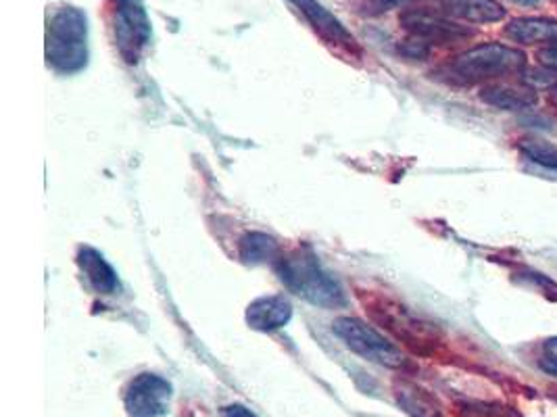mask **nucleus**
Segmentation results:
<instances>
[{
    "mask_svg": "<svg viewBox=\"0 0 557 417\" xmlns=\"http://www.w3.org/2000/svg\"><path fill=\"white\" fill-rule=\"evenodd\" d=\"M115 38L120 52L134 63L151 40V20L143 0H117L115 7Z\"/></svg>",
    "mask_w": 557,
    "mask_h": 417,
    "instance_id": "obj_5",
    "label": "nucleus"
},
{
    "mask_svg": "<svg viewBox=\"0 0 557 417\" xmlns=\"http://www.w3.org/2000/svg\"><path fill=\"white\" fill-rule=\"evenodd\" d=\"M397 401L411 417H441V407L429 392L411 382L397 387Z\"/></svg>",
    "mask_w": 557,
    "mask_h": 417,
    "instance_id": "obj_15",
    "label": "nucleus"
},
{
    "mask_svg": "<svg viewBox=\"0 0 557 417\" xmlns=\"http://www.w3.org/2000/svg\"><path fill=\"white\" fill-rule=\"evenodd\" d=\"M443 11L466 24H497L506 17V9L497 0H441Z\"/></svg>",
    "mask_w": 557,
    "mask_h": 417,
    "instance_id": "obj_12",
    "label": "nucleus"
},
{
    "mask_svg": "<svg viewBox=\"0 0 557 417\" xmlns=\"http://www.w3.org/2000/svg\"><path fill=\"white\" fill-rule=\"evenodd\" d=\"M77 265H79L84 278L99 294H113L117 290V276L99 251H95L90 247L79 249Z\"/></svg>",
    "mask_w": 557,
    "mask_h": 417,
    "instance_id": "obj_14",
    "label": "nucleus"
},
{
    "mask_svg": "<svg viewBox=\"0 0 557 417\" xmlns=\"http://www.w3.org/2000/svg\"><path fill=\"white\" fill-rule=\"evenodd\" d=\"M278 276L284 287L315 307L336 309L347 303L343 287L309 253L278 260Z\"/></svg>",
    "mask_w": 557,
    "mask_h": 417,
    "instance_id": "obj_1",
    "label": "nucleus"
},
{
    "mask_svg": "<svg viewBox=\"0 0 557 417\" xmlns=\"http://www.w3.org/2000/svg\"><path fill=\"white\" fill-rule=\"evenodd\" d=\"M539 63L552 72H557V45H549L539 51Z\"/></svg>",
    "mask_w": 557,
    "mask_h": 417,
    "instance_id": "obj_21",
    "label": "nucleus"
},
{
    "mask_svg": "<svg viewBox=\"0 0 557 417\" xmlns=\"http://www.w3.org/2000/svg\"><path fill=\"white\" fill-rule=\"evenodd\" d=\"M47 59L54 70L72 74L88 59V22L76 7H61L47 26Z\"/></svg>",
    "mask_w": 557,
    "mask_h": 417,
    "instance_id": "obj_2",
    "label": "nucleus"
},
{
    "mask_svg": "<svg viewBox=\"0 0 557 417\" xmlns=\"http://www.w3.org/2000/svg\"><path fill=\"white\" fill-rule=\"evenodd\" d=\"M224 417H257L251 409L243 407V405H230L224 409Z\"/></svg>",
    "mask_w": 557,
    "mask_h": 417,
    "instance_id": "obj_22",
    "label": "nucleus"
},
{
    "mask_svg": "<svg viewBox=\"0 0 557 417\" xmlns=\"http://www.w3.org/2000/svg\"><path fill=\"white\" fill-rule=\"evenodd\" d=\"M539 365L543 371H547L549 376L557 378V337L545 340L541 344V357H539Z\"/></svg>",
    "mask_w": 557,
    "mask_h": 417,
    "instance_id": "obj_18",
    "label": "nucleus"
},
{
    "mask_svg": "<svg viewBox=\"0 0 557 417\" xmlns=\"http://www.w3.org/2000/svg\"><path fill=\"white\" fill-rule=\"evenodd\" d=\"M516 4H524V7H531V4H539L541 0H513Z\"/></svg>",
    "mask_w": 557,
    "mask_h": 417,
    "instance_id": "obj_23",
    "label": "nucleus"
},
{
    "mask_svg": "<svg viewBox=\"0 0 557 417\" xmlns=\"http://www.w3.org/2000/svg\"><path fill=\"white\" fill-rule=\"evenodd\" d=\"M290 2L297 4V9L307 17V22L324 40H329L332 45H338V47H345V49H355L354 34L318 0H290Z\"/></svg>",
    "mask_w": 557,
    "mask_h": 417,
    "instance_id": "obj_8",
    "label": "nucleus"
},
{
    "mask_svg": "<svg viewBox=\"0 0 557 417\" xmlns=\"http://www.w3.org/2000/svg\"><path fill=\"white\" fill-rule=\"evenodd\" d=\"M504 34L511 42L524 47L557 45V22L547 17H520L509 22Z\"/></svg>",
    "mask_w": 557,
    "mask_h": 417,
    "instance_id": "obj_13",
    "label": "nucleus"
},
{
    "mask_svg": "<svg viewBox=\"0 0 557 417\" xmlns=\"http://www.w3.org/2000/svg\"><path fill=\"white\" fill-rule=\"evenodd\" d=\"M399 22L411 38H418L426 45H454L474 36V29L459 26L454 20L424 9H409L399 17Z\"/></svg>",
    "mask_w": 557,
    "mask_h": 417,
    "instance_id": "obj_6",
    "label": "nucleus"
},
{
    "mask_svg": "<svg viewBox=\"0 0 557 417\" xmlns=\"http://www.w3.org/2000/svg\"><path fill=\"white\" fill-rule=\"evenodd\" d=\"M549 101H552V103L556 104L557 106V86L554 88V90H552V94H549Z\"/></svg>",
    "mask_w": 557,
    "mask_h": 417,
    "instance_id": "obj_24",
    "label": "nucleus"
},
{
    "mask_svg": "<svg viewBox=\"0 0 557 417\" xmlns=\"http://www.w3.org/2000/svg\"><path fill=\"white\" fill-rule=\"evenodd\" d=\"M527 54L506 45H479L451 63V76L461 84H482L522 74Z\"/></svg>",
    "mask_w": 557,
    "mask_h": 417,
    "instance_id": "obj_3",
    "label": "nucleus"
},
{
    "mask_svg": "<svg viewBox=\"0 0 557 417\" xmlns=\"http://www.w3.org/2000/svg\"><path fill=\"white\" fill-rule=\"evenodd\" d=\"M481 99L499 111H524L539 103V94L532 86L511 81H495L484 86Z\"/></svg>",
    "mask_w": 557,
    "mask_h": 417,
    "instance_id": "obj_10",
    "label": "nucleus"
},
{
    "mask_svg": "<svg viewBox=\"0 0 557 417\" xmlns=\"http://www.w3.org/2000/svg\"><path fill=\"white\" fill-rule=\"evenodd\" d=\"M520 153L527 156L531 163L556 172L557 174V147L543 140V138H524L520 140Z\"/></svg>",
    "mask_w": 557,
    "mask_h": 417,
    "instance_id": "obj_17",
    "label": "nucleus"
},
{
    "mask_svg": "<svg viewBox=\"0 0 557 417\" xmlns=\"http://www.w3.org/2000/svg\"><path fill=\"white\" fill-rule=\"evenodd\" d=\"M382 324H386V328L395 332L397 339L406 340L407 344H413V346H424L436 340V332L431 324L418 319L404 307H393V309L386 307V315L382 313Z\"/></svg>",
    "mask_w": 557,
    "mask_h": 417,
    "instance_id": "obj_11",
    "label": "nucleus"
},
{
    "mask_svg": "<svg viewBox=\"0 0 557 417\" xmlns=\"http://www.w3.org/2000/svg\"><path fill=\"white\" fill-rule=\"evenodd\" d=\"M278 242L272 236L247 235L240 240V260L249 265H259V263H270L278 260Z\"/></svg>",
    "mask_w": 557,
    "mask_h": 417,
    "instance_id": "obj_16",
    "label": "nucleus"
},
{
    "mask_svg": "<svg viewBox=\"0 0 557 417\" xmlns=\"http://www.w3.org/2000/svg\"><path fill=\"white\" fill-rule=\"evenodd\" d=\"M332 332L343 340L359 357L384 365V367H404V351L381 334L374 326L357 319V317H338L332 324Z\"/></svg>",
    "mask_w": 557,
    "mask_h": 417,
    "instance_id": "obj_4",
    "label": "nucleus"
},
{
    "mask_svg": "<svg viewBox=\"0 0 557 417\" xmlns=\"http://www.w3.org/2000/svg\"><path fill=\"white\" fill-rule=\"evenodd\" d=\"M406 2H411V0H370L366 7V11L368 13H372V15H381V13H386V11H391V9H395V7H399V4H406Z\"/></svg>",
    "mask_w": 557,
    "mask_h": 417,
    "instance_id": "obj_20",
    "label": "nucleus"
},
{
    "mask_svg": "<svg viewBox=\"0 0 557 417\" xmlns=\"http://www.w3.org/2000/svg\"><path fill=\"white\" fill-rule=\"evenodd\" d=\"M172 384L154 374L136 376L126 391L129 417H163L170 412Z\"/></svg>",
    "mask_w": 557,
    "mask_h": 417,
    "instance_id": "obj_7",
    "label": "nucleus"
},
{
    "mask_svg": "<svg viewBox=\"0 0 557 417\" xmlns=\"http://www.w3.org/2000/svg\"><path fill=\"white\" fill-rule=\"evenodd\" d=\"M293 317V305L282 294H270L253 301L247 309V324L259 332H272L284 328Z\"/></svg>",
    "mask_w": 557,
    "mask_h": 417,
    "instance_id": "obj_9",
    "label": "nucleus"
},
{
    "mask_svg": "<svg viewBox=\"0 0 557 417\" xmlns=\"http://www.w3.org/2000/svg\"><path fill=\"white\" fill-rule=\"evenodd\" d=\"M461 417H520L506 407H493V405H470L463 409Z\"/></svg>",
    "mask_w": 557,
    "mask_h": 417,
    "instance_id": "obj_19",
    "label": "nucleus"
}]
</instances>
